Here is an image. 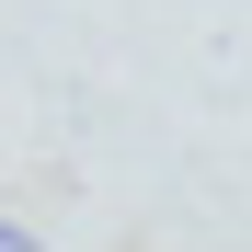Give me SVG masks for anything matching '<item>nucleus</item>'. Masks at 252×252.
Segmentation results:
<instances>
[]
</instances>
